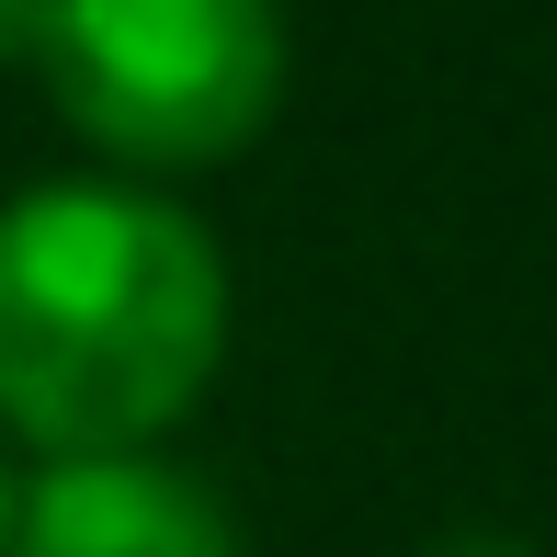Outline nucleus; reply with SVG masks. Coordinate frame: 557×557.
<instances>
[{
  "instance_id": "39448f33",
  "label": "nucleus",
  "mask_w": 557,
  "mask_h": 557,
  "mask_svg": "<svg viewBox=\"0 0 557 557\" xmlns=\"http://www.w3.org/2000/svg\"><path fill=\"white\" fill-rule=\"evenodd\" d=\"M421 557H546V546H523V535H500V523H467V535H433Z\"/></svg>"
},
{
  "instance_id": "7ed1b4c3",
  "label": "nucleus",
  "mask_w": 557,
  "mask_h": 557,
  "mask_svg": "<svg viewBox=\"0 0 557 557\" xmlns=\"http://www.w3.org/2000/svg\"><path fill=\"white\" fill-rule=\"evenodd\" d=\"M12 557H239V523L171 455H81L23 478Z\"/></svg>"
},
{
  "instance_id": "20e7f679",
  "label": "nucleus",
  "mask_w": 557,
  "mask_h": 557,
  "mask_svg": "<svg viewBox=\"0 0 557 557\" xmlns=\"http://www.w3.org/2000/svg\"><path fill=\"white\" fill-rule=\"evenodd\" d=\"M46 12H58V0H0V69H35L46 58Z\"/></svg>"
},
{
  "instance_id": "f257e3e1",
  "label": "nucleus",
  "mask_w": 557,
  "mask_h": 557,
  "mask_svg": "<svg viewBox=\"0 0 557 557\" xmlns=\"http://www.w3.org/2000/svg\"><path fill=\"white\" fill-rule=\"evenodd\" d=\"M227 364V262L148 183H35L0 206V433L46 467L160 455Z\"/></svg>"
},
{
  "instance_id": "f03ea898",
  "label": "nucleus",
  "mask_w": 557,
  "mask_h": 557,
  "mask_svg": "<svg viewBox=\"0 0 557 557\" xmlns=\"http://www.w3.org/2000/svg\"><path fill=\"white\" fill-rule=\"evenodd\" d=\"M69 137L125 171H216L285 103L273 0H58L35 58Z\"/></svg>"
},
{
  "instance_id": "423d86ee",
  "label": "nucleus",
  "mask_w": 557,
  "mask_h": 557,
  "mask_svg": "<svg viewBox=\"0 0 557 557\" xmlns=\"http://www.w3.org/2000/svg\"><path fill=\"white\" fill-rule=\"evenodd\" d=\"M12 523H23V478H12V455H0V557H12Z\"/></svg>"
}]
</instances>
